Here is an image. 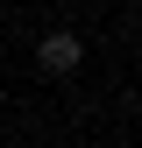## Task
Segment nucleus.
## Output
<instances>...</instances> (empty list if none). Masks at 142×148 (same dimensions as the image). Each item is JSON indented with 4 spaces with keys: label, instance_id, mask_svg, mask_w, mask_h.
Listing matches in <instances>:
<instances>
[{
    "label": "nucleus",
    "instance_id": "obj_1",
    "mask_svg": "<svg viewBox=\"0 0 142 148\" xmlns=\"http://www.w3.org/2000/svg\"><path fill=\"white\" fill-rule=\"evenodd\" d=\"M36 57H43V71H50V78H71V71H78V57H85V42H78L71 28H50Z\"/></svg>",
    "mask_w": 142,
    "mask_h": 148
}]
</instances>
